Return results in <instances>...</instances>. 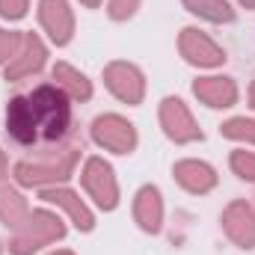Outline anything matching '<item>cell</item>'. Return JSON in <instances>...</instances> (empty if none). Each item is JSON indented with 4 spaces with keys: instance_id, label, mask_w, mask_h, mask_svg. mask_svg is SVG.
I'll list each match as a JSON object with an SVG mask.
<instances>
[{
    "instance_id": "6da1fadb",
    "label": "cell",
    "mask_w": 255,
    "mask_h": 255,
    "mask_svg": "<svg viewBox=\"0 0 255 255\" xmlns=\"http://www.w3.org/2000/svg\"><path fill=\"white\" fill-rule=\"evenodd\" d=\"M30 104L36 110V122L42 128V133L48 139H57L63 136L65 128H68V101H65L63 89L60 86H39L33 95H30Z\"/></svg>"
},
{
    "instance_id": "7a4b0ae2",
    "label": "cell",
    "mask_w": 255,
    "mask_h": 255,
    "mask_svg": "<svg viewBox=\"0 0 255 255\" xmlns=\"http://www.w3.org/2000/svg\"><path fill=\"white\" fill-rule=\"evenodd\" d=\"M65 232V226L48 211H33V217L24 220V226L18 229V235L12 238L9 250L15 255H33V250L51 244V241H60Z\"/></svg>"
},
{
    "instance_id": "3957f363",
    "label": "cell",
    "mask_w": 255,
    "mask_h": 255,
    "mask_svg": "<svg viewBox=\"0 0 255 255\" xmlns=\"http://www.w3.org/2000/svg\"><path fill=\"white\" fill-rule=\"evenodd\" d=\"M74 163H77V151L68 148L65 154H60V157L51 160V163H18V166H15V178H18L21 184H27V187H33V184H48V181H63V178L71 175Z\"/></svg>"
},
{
    "instance_id": "277c9868",
    "label": "cell",
    "mask_w": 255,
    "mask_h": 255,
    "mask_svg": "<svg viewBox=\"0 0 255 255\" xmlns=\"http://www.w3.org/2000/svg\"><path fill=\"white\" fill-rule=\"evenodd\" d=\"M83 187L92 193V199L101 205V208H116V202H119V190H116V178H113V169L104 163V160H98V157H92V160H86V166H83Z\"/></svg>"
},
{
    "instance_id": "5b68a950",
    "label": "cell",
    "mask_w": 255,
    "mask_h": 255,
    "mask_svg": "<svg viewBox=\"0 0 255 255\" xmlns=\"http://www.w3.org/2000/svg\"><path fill=\"white\" fill-rule=\"evenodd\" d=\"M104 80L110 86V92L125 101V104H139L142 101V92H145V83H142V74L128 63H113L104 68Z\"/></svg>"
},
{
    "instance_id": "8992f818",
    "label": "cell",
    "mask_w": 255,
    "mask_h": 255,
    "mask_svg": "<svg viewBox=\"0 0 255 255\" xmlns=\"http://www.w3.org/2000/svg\"><path fill=\"white\" fill-rule=\"evenodd\" d=\"M160 122L166 128V133L175 142H190V139H202V130L193 122V116L187 113L181 98H166L160 104Z\"/></svg>"
},
{
    "instance_id": "52a82bcc",
    "label": "cell",
    "mask_w": 255,
    "mask_h": 255,
    "mask_svg": "<svg viewBox=\"0 0 255 255\" xmlns=\"http://www.w3.org/2000/svg\"><path fill=\"white\" fill-rule=\"evenodd\" d=\"M92 136H95L101 145H107L110 151H119V154H125V151H130V148L136 145L133 128L128 125L125 119H119V116H101V119H95Z\"/></svg>"
},
{
    "instance_id": "ba28073f",
    "label": "cell",
    "mask_w": 255,
    "mask_h": 255,
    "mask_svg": "<svg viewBox=\"0 0 255 255\" xmlns=\"http://www.w3.org/2000/svg\"><path fill=\"white\" fill-rule=\"evenodd\" d=\"M223 229H226V235H229L238 247L250 250L255 244V214H253V208H250L247 202H232V205L226 208V214H223Z\"/></svg>"
},
{
    "instance_id": "9c48e42d",
    "label": "cell",
    "mask_w": 255,
    "mask_h": 255,
    "mask_svg": "<svg viewBox=\"0 0 255 255\" xmlns=\"http://www.w3.org/2000/svg\"><path fill=\"white\" fill-rule=\"evenodd\" d=\"M178 48H181V57L193 65H220L226 60V54H223L205 33H199V30H193V27H187V30L181 33Z\"/></svg>"
},
{
    "instance_id": "30bf717a",
    "label": "cell",
    "mask_w": 255,
    "mask_h": 255,
    "mask_svg": "<svg viewBox=\"0 0 255 255\" xmlns=\"http://www.w3.org/2000/svg\"><path fill=\"white\" fill-rule=\"evenodd\" d=\"M42 65H45V45H42V39L36 33H24L18 57L6 68V80H21V77H27L33 71H39Z\"/></svg>"
},
{
    "instance_id": "8fae6325",
    "label": "cell",
    "mask_w": 255,
    "mask_h": 255,
    "mask_svg": "<svg viewBox=\"0 0 255 255\" xmlns=\"http://www.w3.org/2000/svg\"><path fill=\"white\" fill-rule=\"evenodd\" d=\"M39 18L57 45H65L71 39L74 21H71V9L65 0H39Z\"/></svg>"
},
{
    "instance_id": "7c38bea8",
    "label": "cell",
    "mask_w": 255,
    "mask_h": 255,
    "mask_svg": "<svg viewBox=\"0 0 255 255\" xmlns=\"http://www.w3.org/2000/svg\"><path fill=\"white\" fill-rule=\"evenodd\" d=\"M6 128L18 142H33L39 133V122H36V110L30 104V98H12L9 110H6Z\"/></svg>"
},
{
    "instance_id": "4fadbf2b",
    "label": "cell",
    "mask_w": 255,
    "mask_h": 255,
    "mask_svg": "<svg viewBox=\"0 0 255 255\" xmlns=\"http://www.w3.org/2000/svg\"><path fill=\"white\" fill-rule=\"evenodd\" d=\"M193 92L211 107H232L238 101V86L229 77H199L193 83Z\"/></svg>"
},
{
    "instance_id": "5bb4252c",
    "label": "cell",
    "mask_w": 255,
    "mask_h": 255,
    "mask_svg": "<svg viewBox=\"0 0 255 255\" xmlns=\"http://www.w3.org/2000/svg\"><path fill=\"white\" fill-rule=\"evenodd\" d=\"M175 178L181 187H187L190 193H208L217 184V175L208 163H199V160H181L175 163Z\"/></svg>"
},
{
    "instance_id": "9a60e30c",
    "label": "cell",
    "mask_w": 255,
    "mask_h": 255,
    "mask_svg": "<svg viewBox=\"0 0 255 255\" xmlns=\"http://www.w3.org/2000/svg\"><path fill=\"white\" fill-rule=\"evenodd\" d=\"M133 217H136V223H139L145 232H157V229H160L163 205H160V193L154 190V187H142V190L136 193Z\"/></svg>"
},
{
    "instance_id": "2e32d148",
    "label": "cell",
    "mask_w": 255,
    "mask_h": 255,
    "mask_svg": "<svg viewBox=\"0 0 255 255\" xmlns=\"http://www.w3.org/2000/svg\"><path fill=\"white\" fill-rule=\"evenodd\" d=\"M42 199L45 202H51V205H60V208H65L68 211V217L74 220V226L80 229V232H89L92 229V214H89V208L74 196L71 190H42Z\"/></svg>"
},
{
    "instance_id": "e0dca14e",
    "label": "cell",
    "mask_w": 255,
    "mask_h": 255,
    "mask_svg": "<svg viewBox=\"0 0 255 255\" xmlns=\"http://www.w3.org/2000/svg\"><path fill=\"white\" fill-rule=\"evenodd\" d=\"M54 80H57V86L68 92L71 98H77V101H86L89 95H92V86H89V80L80 74V71H74L71 65L65 63H57L54 65Z\"/></svg>"
},
{
    "instance_id": "ac0fdd59",
    "label": "cell",
    "mask_w": 255,
    "mask_h": 255,
    "mask_svg": "<svg viewBox=\"0 0 255 255\" xmlns=\"http://www.w3.org/2000/svg\"><path fill=\"white\" fill-rule=\"evenodd\" d=\"M0 220L9 229H21L27 220V202L9 187H0Z\"/></svg>"
},
{
    "instance_id": "d6986e66",
    "label": "cell",
    "mask_w": 255,
    "mask_h": 255,
    "mask_svg": "<svg viewBox=\"0 0 255 255\" xmlns=\"http://www.w3.org/2000/svg\"><path fill=\"white\" fill-rule=\"evenodd\" d=\"M184 3H187L190 12L208 18V21H232V18H235L232 6H229L226 0H184Z\"/></svg>"
},
{
    "instance_id": "ffe728a7",
    "label": "cell",
    "mask_w": 255,
    "mask_h": 255,
    "mask_svg": "<svg viewBox=\"0 0 255 255\" xmlns=\"http://www.w3.org/2000/svg\"><path fill=\"white\" fill-rule=\"evenodd\" d=\"M220 130H223V136H229V139L255 142V119H229Z\"/></svg>"
},
{
    "instance_id": "44dd1931",
    "label": "cell",
    "mask_w": 255,
    "mask_h": 255,
    "mask_svg": "<svg viewBox=\"0 0 255 255\" xmlns=\"http://www.w3.org/2000/svg\"><path fill=\"white\" fill-rule=\"evenodd\" d=\"M232 169L247 178V181H255V154H247V151H235L232 154Z\"/></svg>"
},
{
    "instance_id": "7402d4cb",
    "label": "cell",
    "mask_w": 255,
    "mask_h": 255,
    "mask_svg": "<svg viewBox=\"0 0 255 255\" xmlns=\"http://www.w3.org/2000/svg\"><path fill=\"white\" fill-rule=\"evenodd\" d=\"M18 45H21V36H18V33L0 30V63H3L6 57H12V54L18 51Z\"/></svg>"
},
{
    "instance_id": "603a6c76",
    "label": "cell",
    "mask_w": 255,
    "mask_h": 255,
    "mask_svg": "<svg viewBox=\"0 0 255 255\" xmlns=\"http://www.w3.org/2000/svg\"><path fill=\"white\" fill-rule=\"evenodd\" d=\"M136 6H139V0H110V15L122 21V18H130L136 12Z\"/></svg>"
},
{
    "instance_id": "cb8c5ba5",
    "label": "cell",
    "mask_w": 255,
    "mask_h": 255,
    "mask_svg": "<svg viewBox=\"0 0 255 255\" xmlns=\"http://www.w3.org/2000/svg\"><path fill=\"white\" fill-rule=\"evenodd\" d=\"M27 12V0H0V15L6 18H21Z\"/></svg>"
},
{
    "instance_id": "d4e9b609",
    "label": "cell",
    "mask_w": 255,
    "mask_h": 255,
    "mask_svg": "<svg viewBox=\"0 0 255 255\" xmlns=\"http://www.w3.org/2000/svg\"><path fill=\"white\" fill-rule=\"evenodd\" d=\"M6 172V154H3V148H0V175Z\"/></svg>"
},
{
    "instance_id": "484cf974",
    "label": "cell",
    "mask_w": 255,
    "mask_h": 255,
    "mask_svg": "<svg viewBox=\"0 0 255 255\" xmlns=\"http://www.w3.org/2000/svg\"><path fill=\"white\" fill-rule=\"evenodd\" d=\"M80 3H83V6H89V9H95V6H98L101 0H80Z\"/></svg>"
},
{
    "instance_id": "4316f807",
    "label": "cell",
    "mask_w": 255,
    "mask_h": 255,
    "mask_svg": "<svg viewBox=\"0 0 255 255\" xmlns=\"http://www.w3.org/2000/svg\"><path fill=\"white\" fill-rule=\"evenodd\" d=\"M241 3H244L247 9H253V6H255V0H241Z\"/></svg>"
},
{
    "instance_id": "83f0119b",
    "label": "cell",
    "mask_w": 255,
    "mask_h": 255,
    "mask_svg": "<svg viewBox=\"0 0 255 255\" xmlns=\"http://www.w3.org/2000/svg\"><path fill=\"white\" fill-rule=\"evenodd\" d=\"M250 98H253V107H255V83H253V92H250Z\"/></svg>"
},
{
    "instance_id": "f1b7e54d",
    "label": "cell",
    "mask_w": 255,
    "mask_h": 255,
    "mask_svg": "<svg viewBox=\"0 0 255 255\" xmlns=\"http://www.w3.org/2000/svg\"><path fill=\"white\" fill-rule=\"evenodd\" d=\"M57 255H71V253H57Z\"/></svg>"
}]
</instances>
